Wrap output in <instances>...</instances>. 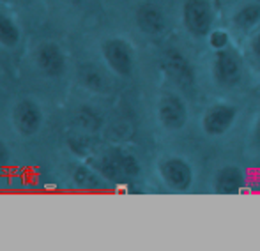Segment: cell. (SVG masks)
Returning <instances> with one entry per match:
<instances>
[{"mask_svg": "<svg viewBox=\"0 0 260 251\" xmlns=\"http://www.w3.org/2000/svg\"><path fill=\"white\" fill-rule=\"evenodd\" d=\"M96 170L112 183H124V181L135 179L140 173V165L129 152L112 149L106 151L98 158Z\"/></svg>", "mask_w": 260, "mask_h": 251, "instance_id": "obj_1", "label": "cell"}, {"mask_svg": "<svg viewBox=\"0 0 260 251\" xmlns=\"http://www.w3.org/2000/svg\"><path fill=\"white\" fill-rule=\"evenodd\" d=\"M161 71L172 83L182 90H191L195 87V69L177 48H168L161 55Z\"/></svg>", "mask_w": 260, "mask_h": 251, "instance_id": "obj_2", "label": "cell"}, {"mask_svg": "<svg viewBox=\"0 0 260 251\" xmlns=\"http://www.w3.org/2000/svg\"><path fill=\"white\" fill-rule=\"evenodd\" d=\"M101 55H103L110 71H113L115 75L124 76V78L133 75L135 52H133V46L126 39H120V38L106 39L103 45H101Z\"/></svg>", "mask_w": 260, "mask_h": 251, "instance_id": "obj_3", "label": "cell"}, {"mask_svg": "<svg viewBox=\"0 0 260 251\" xmlns=\"http://www.w3.org/2000/svg\"><path fill=\"white\" fill-rule=\"evenodd\" d=\"M159 177L172 191H188L193 184V168L184 158L170 156L159 163Z\"/></svg>", "mask_w": 260, "mask_h": 251, "instance_id": "obj_4", "label": "cell"}, {"mask_svg": "<svg viewBox=\"0 0 260 251\" xmlns=\"http://www.w3.org/2000/svg\"><path fill=\"white\" fill-rule=\"evenodd\" d=\"M182 23L197 38L209 35L212 28V9L207 0H186L182 6Z\"/></svg>", "mask_w": 260, "mask_h": 251, "instance_id": "obj_5", "label": "cell"}, {"mask_svg": "<svg viewBox=\"0 0 260 251\" xmlns=\"http://www.w3.org/2000/svg\"><path fill=\"white\" fill-rule=\"evenodd\" d=\"M157 121L168 131H179L188 122V108L177 94H165L157 101Z\"/></svg>", "mask_w": 260, "mask_h": 251, "instance_id": "obj_6", "label": "cell"}, {"mask_svg": "<svg viewBox=\"0 0 260 251\" xmlns=\"http://www.w3.org/2000/svg\"><path fill=\"white\" fill-rule=\"evenodd\" d=\"M11 119L21 136H34L43 126V110L36 101L21 99L14 104Z\"/></svg>", "mask_w": 260, "mask_h": 251, "instance_id": "obj_7", "label": "cell"}, {"mask_svg": "<svg viewBox=\"0 0 260 251\" xmlns=\"http://www.w3.org/2000/svg\"><path fill=\"white\" fill-rule=\"evenodd\" d=\"M212 73L219 85L234 87L239 83L243 76V67L237 53L232 48H223L214 53V62H212Z\"/></svg>", "mask_w": 260, "mask_h": 251, "instance_id": "obj_8", "label": "cell"}, {"mask_svg": "<svg viewBox=\"0 0 260 251\" xmlns=\"http://www.w3.org/2000/svg\"><path fill=\"white\" fill-rule=\"evenodd\" d=\"M237 119V108L232 104H212L202 117V129L209 136H221L234 126Z\"/></svg>", "mask_w": 260, "mask_h": 251, "instance_id": "obj_9", "label": "cell"}, {"mask_svg": "<svg viewBox=\"0 0 260 251\" xmlns=\"http://www.w3.org/2000/svg\"><path fill=\"white\" fill-rule=\"evenodd\" d=\"M36 64L50 78H58L66 71V55L55 43H43L36 50Z\"/></svg>", "mask_w": 260, "mask_h": 251, "instance_id": "obj_10", "label": "cell"}, {"mask_svg": "<svg viewBox=\"0 0 260 251\" xmlns=\"http://www.w3.org/2000/svg\"><path fill=\"white\" fill-rule=\"evenodd\" d=\"M137 27L147 35H159L167 28L165 13L152 2H142L135 13Z\"/></svg>", "mask_w": 260, "mask_h": 251, "instance_id": "obj_11", "label": "cell"}, {"mask_svg": "<svg viewBox=\"0 0 260 251\" xmlns=\"http://www.w3.org/2000/svg\"><path fill=\"white\" fill-rule=\"evenodd\" d=\"M212 188L219 195H236L246 188V173L239 166H223L216 172Z\"/></svg>", "mask_w": 260, "mask_h": 251, "instance_id": "obj_12", "label": "cell"}, {"mask_svg": "<svg viewBox=\"0 0 260 251\" xmlns=\"http://www.w3.org/2000/svg\"><path fill=\"white\" fill-rule=\"evenodd\" d=\"M78 76H80L82 85L87 87L89 90H92V92L103 94V92H108L110 87H112L108 76H106L103 69L98 67L96 64H83L82 67L78 69Z\"/></svg>", "mask_w": 260, "mask_h": 251, "instance_id": "obj_13", "label": "cell"}, {"mask_svg": "<svg viewBox=\"0 0 260 251\" xmlns=\"http://www.w3.org/2000/svg\"><path fill=\"white\" fill-rule=\"evenodd\" d=\"M73 183L76 188L85 191H100L106 188V179L98 172L96 168H90L89 165H76L73 170Z\"/></svg>", "mask_w": 260, "mask_h": 251, "instance_id": "obj_14", "label": "cell"}, {"mask_svg": "<svg viewBox=\"0 0 260 251\" xmlns=\"http://www.w3.org/2000/svg\"><path fill=\"white\" fill-rule=\"evenodd\" d=\"M75 122L85 133H98L105 124V117L98 108L90 106V104H83L76 110Z\"/></svg>", "mask_w": 260, "mask_h": 251, "instance_id": "obj_15", "label": "cell"}, {"mask_svg": "<svg viewBox=\"0 0 260 251\" xmlns=\"http://www.w3.org/2000/svg\"><path fill=\"white\" fill-rule=\"evenodd\" d=\"M234 27L241 32H248L260 25V4H246L234 14Z\"/></svg>", "mask_w": 260, "mask_h": 251, "instance_id": "obj_16", "label": "cell"}, {"mask_svg": "<svg viewBox=\"0 0 260 251\" xmlns=\"http://www.w3.org/2000/svg\"><path fill=\"white\" fill-rule=\"evenodd\" d=\"M21 39V30L16 21L0 11V45L4 48H14Z\"/></svg>", "mask_w": 260, "mask_h": 251, "instance_id": "obj_17", "label": "cell"}, {"mask_svg": "<svg viewBox=\"0 0 260 251\" xmlns=\"http://www.w3.org/2000/svg\"><path fill=\"white\" fill-rule=\"evenodd\" d=\"M207 38H209V45L212 46L214 52L223 50V48H229L230 46V35L226 34L225 30H221V28H218V30H211Z\"/></svg>", "mask_w": 260, "mask_h": 251, "instance_id": "obj_18", "label": "cell"}, {"mask_svg": "<svg viewBox=\"0 0 260 251\" xmlns=\"http://www.w3.org/2000/svg\"><path fill=\"white\" fill-rule=\"evenodd\" d=\"M68 145L71 149L73 154L80 156V158H85L89 156V151H90V141L83 136H71L68 140Z\"/></svg>", "mask_w": 260, "mask_h": 251, "instance_id": "obj_19", "label": "cell"}, {"mask_svg": "<svg viewBox=\"0 0 260 251\" xmlns=\"http://www.w3.org/2000/svg\"><path fill=\"white\" fill-rule=\"evenodd\" d=\"M251 52L260 60V25H258V30L253 35V41H251Z\"/></svg>", "mask_w": 260, "mask_h": 251, "instance_id": "obj_20", "label": "cell"}, {"mask_svg": "<svg viewBox=\"0 0 260 251\" xmlns=\"http://www.w3.org/2000/svg\"><path fill=\"white\" fill-rule=\"evenodd\" d=\"M11 154H9V149H7V145L4 144L2 140H0V166L7 165V161H9Z\"/></svg>", "mask_w": 260, "mask_h": 251, "instance_id": "obj_21", "label": "cell"}, {"mask_svg": "<svg viewBox=\"0 0 260 251\" xmlns=\"http://www.w3.org/2000/svg\"><path fill=\"white\" fill-rule=\"evenodd\" d=\"M257 140L260 141V121H258V124H257Z\"/></svg>", "mask_w": 260, "mask_h": 251, "instance_id": "obj_22", "label": "cell"}, {"mask_svg": "<svg viewBox=\"0 0 260 251\" xmlns=\"http://www.w3.org/2000/svg\"><path fill=\"white\" fill-rule=\"evenodd\" d=\"M68 2H71V4H80L82 0H68Z\"/></svg>", "mask_w": 260, "mask_h": 251, "instance_id": "obj_23", "label": "cell"}]
</instances>
